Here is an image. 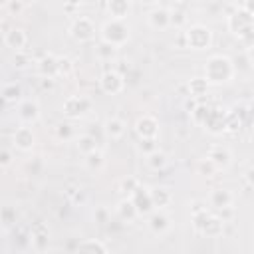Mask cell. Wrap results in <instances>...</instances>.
<instances>
[{
    "mask_svg": "<svg viewBox=\"0 0 254 254\" xmlns=\"http://www.w3.org/2000/svg\"><path fill=\"white\" fill-rule=\"evenodd\" d=\"M99 36H101V42L113 46V48H121L123 44L129 42V36H131V26L125 22V20H105L101 24V30H99Z\"/></svg>",
    "mask_w": 254,
    "mask_h": 254,
    "instance_id": "obj_2",
    "label": "cell"
},
{
    "mask_svg": "<svg viewBox=\"0 0 254 254\" xmlns=\"http://www.w3.org/2000/svg\"><path fill=\"white\" fill-rule=\"evenodd\" d=\"M222 230H224V222L216 216V214H208L206 216V220L202 222V226H200V230H198V234H202V236H208V238H216V236H220L222 234Z\"/></svg>",
    "mask_w": 254,
    "mask_h": 254,
    "instance_id": "obj_21",
    "label": "cell"
},
{
    "mask_svg": "<svg viewBox=\"0 0 254 254\" xmlns=\"http://www.w3.org/2000/svg\"><path fill=\"white\" fill-rule=\"evenodd\" d=\"M24 89L18 81H10V83H4L2 89H0V99L6 101V103H20L24 97Z\"/></svg>",
    "mask_w": 254,
    "mask_h": 254,
    "instance_id": "obj_23",
    "label": "cell"
},
{
    "mask_svg": "<svg viewBox=\"0 0 254 254\" xmlns=\"http://www.w3.org/2000/svg\"><path fill=\"white\" fill-rule=\"evenodd\" d=\"M135 133L139 139H157L159 135V119L149 115V113H143L137 117L135 121Z\"/></svg>",
    "mask_w": 254,
    "mask_h": 254,
    "instance_id": "obj_9",
    "label": "cell"
},
{
    "mask_svg": "<svg viewBox=\"0 0 254 254\" xmlns=\"http://www.w3.org/2000/svg\"><path fill=\"white\" fill-rule=\"evenodd\" d=\"M107 12L113 20H125L131 12V2L129 0H109L107 2Z\"/></svg>",
    "mask_w": 254,
    "mask_h": 254,
    "instance_id": "obj_25",
    "label": "cell"
},
{
    "mask_svg": "<svg viewBox=\"0 0 254 254\" xmlns=\"http://www.w3.org/2000/svg\"><path fill=\"white\" fill-rule=\"evenodd\" d=\"M131 202H133V206H135V210H137V214H149V212H153L155 208H153V202H151V194H149V189H145V187H137L129 196H127Z\"/></svg>",
    "mask_w": 254,
    "mask_h": 254,
    "instance_id": "obj_11",
    "label": "cell"
},
{
    "mask_svg": "<svg viewBox=\"0 0 254 254\" xmlns=\"http://www.w3.org/2000/svg\"><path fill=\"white\" fill-rule=\"evenodd\" d=\"M73 60L67 58V56H58V75H69L73 71Z\"/></svg>",
    "mask_w": 254,
    "mask_h": 254,
    "instance_id": "obj_37",
    "label": "cell"
},
{
    "mask_svg": "<svg viewBox=\"0 0 254 254\" xmlns=\"http://www.w3.org/2000/svg\"><path fill=\"white\" fill-rule=\"evenodd\" d=\"M183 38H185V48H190L196 52L208 50L212 46V30L204 24H190L183 32Z\"/></svg>",
    "mask_w": 254,
    "mask_h": 254,
    "instance_id": "obj_4",
    "label": "cell"
},
{
    "mask_svg": "<svg viewBox=\"0 0 254 254\" xmlns=\"http://www.w3.org/2000/svg\"><path fill=\"white\" fill-rule=\"evenodd\" d=\"M137 149L147 157L149 153H153L155 149H159V147H157V139H139V141H137Z\"/></svg>",
    "mask_w": 254,
    "mask_h": 254,
    "instance_id": "obj_41",
    "label": "cell"
},
{
    "mask_svg": "<svg viewBox=\"0 0 254 254\" xmlns=\"http://www.w3.org/2000/svg\"><path fill=\"white\" fill-rule=\"evenodd\" d=\"M232 202H234V194H232L228 189L218 187V189H212L210 194H208V204H210L214 210L228 208V206H232Z\"/></svg>",
    "mask_w": 254,
    "mask_h": 254,
    "instance_id": "obj_17",
    "label": "cell"
},
{
    "mask_svg": "<svg viewBox=\"0 0 254 254\" xmlns=\"http://www.w3.org/2000/svg\"><path fill=\"white\" fill-rule=\"evenodd\" d=\"M56 135H58L60 141H71V139H75V129H73L71 123L62 121V123L56 125Z\"/></svg>",
    "mask_w": 254,
    "mask_h": 254,
    "instance_id": "obj_35",
    "label": "cell"
},
{
    "mask_svg": "<svg viewBox=\"0 0 254 254\" xmlns=\"http://www.w3.org/2000/svg\"><path fill=\"white\" fill-rule=\"evenodd\" d=\"M75 8H77V4H64V10L65 12H73Z\"/></svg>",
    "mask_w": 254,
    "mask_h": 254,
    "instance_id": "obj_50",
    "label": "cell"
},
{
    "mask_svg": "<svg viewBox=\"0 0 254 254\" xmlns=\"http://www.w3.org/2000/svg\"><path fill=\"white\" fill-rule=\"evenodd\" d=\"M12 145H14L18 151H22V153L32 151L34 145H36V133L32 131V127H28V125L18 127V129L12 133Z\"/></svg>",
    "mask_w": 254,
    "mask_h": 254,
    "instance_id": "obj_10",
    "label": "cell"
},
{
    "mask_svg": "<svg viewBox=\"0 0 254 254\" xmlns=\"http://www.w3.org/2000/svg\"><path fill=\"white\" fill-rule=\"evenodd\" d=\"M75 147H77V151H79L81 155H89L91 151H95V149H97V141H95V137H93V135L83 133V135L75 137Z\"/></svg>",
    "mask_w": 254,
    "mask_h": 254,
    "instance_id": "obj_30",
    "label": "cell"
},
{
    "mask_svg": "<svg viewBox=\"0 0 254 254\" xmlns=\"http://www.w3.org/2000/svg\"><path fill=\"white\" fill-rule=\"evenodd\" d=\"M171 224H173V220H171V216L165 212V210H159V208H155L153 212H149V218H147V226H149V230L153 232V234H165V232H169L171 230Z\"/></svg>",
    "mask_w": 254,
    "mask_h": 254,
    "instance_id": "obj_12",
    "label": "cell"
},
{
    "mask_svg": "<svg viewBox=\"0 0 254 254\" xmlns=\"http://www.w3.org/2000/svg\"><path fill=\"white\" fill-rule=\"evenodd\" d=\"M252 167H248L246 169V173H244V183H246V189H252Z\"/></svg>",
    "mask_w": 254,
    "mask_h": 254,
    "instance_id": "obj_48",
    "label": "cell"
},
{
    "mask_svg": "<svg viewBox=\"0 0 254 254\" xmlns=\"http://www.w3.org/2000/svg\"><path fill=\"white\" fill-rule=\"evenodd\" d=\"M149 194H151L153 208H159V210H165V206H169L171 200H173V192H171V189H167V187L149 189Z\"/></svg>",
    "mask_w": 254,
    "mask_h": 254,
    "instance_id": "obj_22",
    "label": "cell"
},
{
    "mask_svg": "<svg viewBox=\"0 0 254 254\" xmlns=\"http://www.w3.org/2000/svg\"><path fill=\"white\" fill-rule=\"evenodd\" d=\"M196 169H198V173H200V175H204V177H212V175H216V173H218V171H216V167H214L206 157L198 161Z\"/></svg>",
    "mask_w": 254,
    "mask_h": 254,
    "instance_id": "obj_42",
    "label": "cell"
},
{
    "mask_svg": "<svg viewBox=\"0 0 254 254\" xmlns=\"http://www.w3.org/2000/svg\"><path fill=\"white\" fill-rule=\"evenodd\" d=\"M69 36L75 40V42H89L95 38V24L91 18L87 16H75L67 28Z\"/></svg>",
    "mask_w": 254,
    "mask_h": 254,
    "instance_id": "obj_6",
    "label": "cell"
},
{
    "mask_svg": "<svg viewBox=\"0 0 254 254\" xmlns=\"http://www.w3.org/2000/svg\"><path fill=\"white\" fill-rule=\"evenodd\" d=\"M208 109H210V105H206V103H196V107L190 111L192 121H194L196 125H202L204 119H206V115H208Z\"/></svg>",
    "mask_w": 254,
    "mask_h": 254,
    "instance_id": "obj_38",
    "label": "cell"
},
{
    "mask_svg": "<svg viewBox=\"0 0 254 254\" xmlns=\"http://www.w3.org/2000/svg\"><path fill=\"white\" fill-rule=\"evenodd\" d=\"M145 163H147V167H149L151 171H163V169L169 165V155H167L165 151H161V149H155L153 153L147 155Z\"/></svg>",
    "mask_w": 254,
    "mask_h": 254,
    "instance_id": "obj_28",
    "label": "cell"
},
{
    "mask_svg": "<svg viewBox=\"0 0 254 254\" xmlns=\"http://www.w3.org/2000/svg\"><path fill=\"white\" fill-rule=\"evenodd\" d=\"M244 121L236 115V111H226V131L228 133H238L242 129Z\"/></svg>",
    "mask_w": 254,
    "mask_h": 254,
    "instance_id": "obj_36",
    "label": "cell"
},
{
    "mask_svg": "<svg viewBox=\"0 0 254 254\" xmlns=\"http://www.w3.org/2000/svg\"><path fill=\"white\" fill-rule=\"evenodd\" d=\"M16 220H18V210H16V206H12V204H2V206H0V222H2V226H14Z\"/></svg>",
    "mask_w": 254,
    "mask_h": 254,
    "instance_id": "obj_33",
    "label": "cell"
},
{
    "mask_svg": "<svg viewBox=\"0 0 254 254\" xmlns=\"http://www.w3.org/2000/svg\"><path fill=\"white\" fill-rule=\"evenodd\" d=\"M85 159H83V165L89 169V171H99V169H103V165H105V157H103V153L99 151V149H95V151H91L89 155H83Z\"/></svg>",
    "mask_w": 254,
    "mask_h": 254,
    "instance_id": "obj_31",
    "label": "cell"
},
{
    "mask_svg": "<svg viewBox=\"0 0 254 254\" xmlns=\"http://www.w3.org/2000/svg\"><path fill=\"white\" fill-rule=\"evenodd\" d=\"M91 107L93 103L87 95H69L62 105V113L67 119H81L91 111Z\"/></svg>",
    "mask_w": 254,
    "mask_h": 254,
    "instance_id": "obj_5",
    "label": "cell"
},
{
    "mask_svg": "<svg viewBox=\"0 0 254 254\" xmlns=\"http://www.w3.org/2000/svg\"><path fill=\"white\" fill-rule=\"evenodd\" d=\"M95 56H97L101 62H111V60L117 56V48H113V46H109V44H105V42H99V44L95 46Z\"/></svg>",
    "mask_w": 254,
    "mask_h": 254,
    "instance_id": "obj_34",
    "label": "cell"
},
{
    "mask_svg": "<svg viewBox=\"0 0 254 254\" xmlns=\"http://www.w3.org/2000/svg\"><path fill=\"white\" fill-rule=\"evenodd\" d=\"M208 83H206V79L204 77H192V79H189V83H187V89H189V97H192V99H200V97H204L206 93H208Z\"/></svg>",
    "mask_w": 254,
    "mask_h": 254,
    "instance_id": "obj_27",
    "label": "cell"
},
{
    "mask_svg": "<svg viewBox=\"0 0 254 254\" xmlns=\"http://www.w3.org/2000/svg\"><path fill=\"white\" fill-rule=\"evenodd\" d=\"M99 87L107 95H117L125 89V75L115 67H109L99 75Z\"/></svg>",
    "mask_w": 254,
    "mask_h": 254,
    "instance_id": "obj_7",
    "label": "cell"
},
{
    "mask_svg": "<svg viewBox=\"0 0 254 254\" xmlns=\"http://www.w3.org/2000/svg\"><path fill=\"white\" fill-rule=\"evenodd\" d=\"M42 87H44V89H52V87H54V79H44V77H42Z\"/></svg>",
    "mask_w": 254,
    "mask_h": 254,
    "instance_id": "obj_49",
    "label": "cell"
},
{
    "mask_svg": "<svg viewBox=\"0 0 254 254\" xmlns=\"http://www.w3.org/2000/svg\"><path fill=\"white\" fill-rule=\"evenodd\" d=\"M75 254H109L107 246L97 238H85L77 244Z\"/></svg>",
    "mask_w": 254,
    "mask_h": 254,
    "instance_id": "obj_24",
    "label": "cell"
},
{
    "mask_svg": "<svg viewBox=\"0 0 254 254\" xmlns=\"http://www.w3.org/2000/svg\"><path fill=\"white\" fill-rule=\"evenodd\" d=\"M2 228H4V226H2V222H0V230H2Z\"/></svg>",
    "mask_w": 254,
    "mask_h": 254,
    "instance_id": "obj_51",
    "label": "cell"
},
{
    "mask_svg": "<svg viewBox=\"0 0 254 254\" xmlns=\"http://www.w3.org/2000/svg\"><path fill=\"white\" fill-rule=\"evenodd\" d=\"M30 244L36 252H46L50 246V228L44 222H36L30 232Z\"/></svg>",
    "mask_w": 254,
    "mask_h": 254,
    "instance_id": "obj_16",
    "label": "cell"
},
{
    "mask_svg": "<svg viewBox=\"0 0 254 254\" xmlns=\"http://www.w3.org/2000/svg\"><path fill=\"white\" fill-rule=\"evenodd\" d=\"M248 69L250 67V58H248V54H240L238 56V64H234V69Z\"/></svg>",
    "mask_w": 254,
    "mask_h": 254,
    "instance_id": "obj_47",
    "label": "cell"
},
{
    "mask_svg": "<svg viewBox=\"0 0 254 254\" xmlns=\"http://www.w3.org/2000/svg\"><path fill=\"white\" fill-rule=\"evenodd\" d=\"M125 131H127V123H125L121 117L111 115V117H107V119L103 121V133H105L109 139H121V137L125 135Z\"/></svg>",
    "mask_w": 254,
    "mask_h": 254,
    "instance_id": "obj_20",
    "label": "cell"
},
{
    "mask_svg": "<svg viewBox=\"0 0 254 254\" xmlns=\"http://www.w3.org/2000/svg\"><path fill=\"white\" fill-rule=\"evenodd\" d=\"M236 69H234V62L228 56L222 54H214L206 60L204 64V79L208 85H222L228 83L234 77Z\"/></svg>",
    "mask_w": 254,
    "mask_h": 254,
    "instance_id": "obj_1",
    "label": "cell"
},
{
    "mask_svg": "<svg viewBox=\"0 0 254 254\" xmlns=\"http://www.w3.org/2000/svg\"><path fill=\"white\" fill-rule=\"evenodd\" d=\"M107 214H109V212H107L105 206H97V208L93 210V218H95V222H101V224L107 222Z\"/></svg>",
    "mask_w": 254,
    "mask_h": 254,
    "instance_id": "obj_46",
    "label": "cell"
},
{
    "mask_svg": "<svg viewBox=\"0 0 254 254\" xmlns=\"http://www.w3.org/2000/svg\"><path fill=\"white\" fill-rule=\"evenodd\" d=\"M12 16H18V14H22L24 12V8H26V4L22 2V0H10V2H6V6H4Z\"/></svg>",
    "mask_w": 254,
    "mask_h": 254,
    "instance_id": "obj_44",
    "label": "cell"
},
{
    "mask_svg": "<svg viewBox=\"0 0 254 254\" xmlns=\"http://www.w3.org/2000/svg\"><path fill=\"white\" fill-rule=\"evenodd\" d=\"M189 22V16L187 12L181 8V6H173L169 8V26H175V28H181Z\"/></svg>",
    "mask_w": 254,
    "mask_h": 254,
    "instance_id": "obj_32",
    "label": "cell"
},
{
    "mask_svg": "<svg viewBox=\"0 0 254 254\" xmlns=\"http://www.w3.org/2000/svg\"><path fill=\"white\" fill-rule=\"evenodd\" d=\"M202 127H204L210 135H222V133H226V111L220 109V107L210 105L208 115H206Z\"/></svg>",
    "mask_w": 254,
    "mask_h": 254,
    "instance_id": "obj_8",
    "label": "cell"
},
{
    "mask_svg": "<svg viewBox=\"0 0 254 254\" xmlns=\"http://www.w3.org/2000/svg\"><path fill=\"white\" fill-rule=\"evenodd\" d=\"M64 194L67 196V200H69L71 204H83V202H85V190H83L81 185H75V183L65 185Z\"/></svg>",
    "mask_w": 254,
    "mask_h": 254,
    "instance_id": "obj_29",
    "label": "cell"
},
{
    "mask_svg": "<svg viewBox=\"0 0 254 254\" xmlns=\"http://www.w3.org/2000/svg\"><path fill=\"white\" fill-rule=\"evenodd\" d=\"M238 42H240V46L248 52V50L254 46V28L248 30V32H244V34H240V36H238Z\"/></svg>",
    "mask_w": 254,
    "mask_h": 254,
    "instance_id": "obj_43",
    "label": "cell"
},
{
    "mask_svg": "<svg viewBox=\"0 0 254 254\" xmlns=\"http://www.w3.org/2000/svg\"><path fill=\"white\" fill-rule=\"evenodd\" d=\"M206 159L216 167V171H226L232 165V151L228 147H224V145H214L208 151Z\"/></svg>",
    "mask_w": 254,
    "mask_h": 254,
    "instance_id": "obj_14",
    "label": "cell"
},
{
    "mask_svg": "<svg viewBox=\"0 0 254 254\" xmlns=\"http://www.w3.org/2000/svg\"><path fill=\"white\" fill-rule=\"evenodd\" d=\"M4 44L14 52H22L26 48V44H28V36H26V32L22 28L14 26V28H8L4 32Z\"/></svg>",
    "mask_w": 254,
    "mask_h": 254,
    "instance_id": "obj_18",
    "label": "cell"
},
{
    "mask_svg": "<svg viewBox=\"0 0 254 254\" xmlns=\"http://www.w3.org/2000/svg\"><path fill=\"white\" fill-rule=\"evenodd\" d=\"M16 111H18L20 121L28 125V123H34V121L40 119V111H42V109H40L38 99H30V97H26V99H22V101L18 103Z\"/></svg>",
    "mask_w": 254,
    "mask_h": 254,
    "instance_id": "obj_13",
    "label": "cell"
},
{
    "mask_svg": "<svg viewBox=\"0 0 254 254\" xmlns=\"http://www.w3.org/2000/svg\"><path fill=\"white\" fill-rule=\"evenodd\" d=\"M36 71H38V75L44 77V79H54V77H58V56L52 54V52L44 54V56L36 62Z\"/></svg>",
    "mask_w": 254,
    "mask_h": 254,
    "instance_id": "obj_15",
    "label": "cell"
},
{
    "mask_svg": "<svg viewBox=\"0 0 254 254\" xmlns=\"http://www.w3.org/2000/svg\"><path fill=\"white\" fill-rule=\"evenodd\" d=\"M115 214H117V218L123 220V222H133V220L139 216L137 210H135V206H133V202H131L129 198H121V200L115 204Z\"/></svg>",
    "mask_w": 254,
    "mask_h": 254,
    "instance_id": "obj_26",
    "label": "cell"
},
{
    "mask_svg": "<svg viewBox=\"0 0 254 254\" xmlns=\"http://www.w3.org/2000/svg\"><path fill=\"white\" fill-rule=\"evenodd\" d=\"M14 161V155L10 149H0V167H10Z\"/></svg>",
    "mask_w": 254,
    "mask_h": 254,
    "instance_id": "obj_45",
    "label": "cell"
},
{
    "mask_svg": "<svg viewBox=\"0 0 254 254\" xmlns=\"http://www.w3.org/2000/svg\"><path fill=\"white\" fill-rule=\"evenodd\" d=\"M147 22L155 30H167L169 28V8L155 4L147 14Z\"/></svg>",
    "mask_w": 254,
    "mask_h": 254,
    "instance_id": "obj_19",
    "label": "cell"
},
{
    "mask_svg": "<svg viewBox=\"0 0 254 254\" xmlns=\"http://www.w3.org/2000/svg\"><path fill=\"white\" fill-rule=\"evenodd\" d=\"M226 28L236 38L254 28V12L250 4H234V10L226 16Z\"/></svg>",
    "mask_w": 254,
    "mask_h": 254,
    "instance_id": "obj_3",
    "label": "cell"
},
{
    "mask_svg": "<svg viewBox=\"0 0 254 254\" xmlns=\"http://www.w3.org/2000/svg\"><path fill=\"white\" fill-rule=\"evenodd\" d=\"M14 67L16 69H26L30 64H32V56L26 52V50H22V52H16L14 54Z\"/></svg>",
    "mask_w": 254,
    "mask_h": 254,
    "instance_id": "obj_39",
    "label": "cell"
},
{
    "mask_svg": "<svg viewBox=\"0 0 254 254\" xmlns=\"http://www.w3.org/2000/svg\"><path fill=\"white\" fill-rule=\"evenodd\" d=\"M117 187H119V192H123V194H127V196H129V194L139 187V181H137L135 177H125V179H121V181H119V185H117Z\"/></svg>",
    "mask_w": 254,
    "mask_h": 254,
    "instance_id": "obj_40",
    "label": "cell"
}]
</instances>
